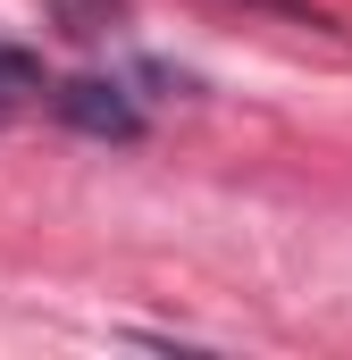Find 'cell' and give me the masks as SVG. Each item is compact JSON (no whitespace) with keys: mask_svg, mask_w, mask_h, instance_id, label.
<instances>
[{"mask_svg":"<svg viewBox=\"0 0 352 360\" xmlns=\"http://www.w3.org/2000/svg\"><path fill=\"white\" fill-rule=\"evenodd\" d=\"M51 109H59V126L101 134V143H134L143 134V101L118 84V76H76V84L51 92Z\"/></svg>","mask_w":352,"mask_h":360,"instance_id":"cell-1","label":"cell"},{"mask_svg":"<svg viewBox=\"0 0 352 360\" xmlns=\"http://www.w3.org/2000/svg\"><path fill=\"white\" fill-rule=\"evenodd\" d=\"M42 92H51V84H42V59H34V51H17V42H0V126H8V117H25Z\"/></svg>","mask_w":352,"mask_h":360,"instance_id":"cell-2","label":"cell"},{"mask_svg":"<svg viewBox=\"0 0 352 360\" xmlns=\"http://www.w3.org/2000/svg\"><path fill=\"white\" fill-rule=\"evenodd\" d=\"M51 25L68 42H109L126 25V0H51Z\"/></svg>","mask_w":352,"mask_h":360,"instance_id":"cell-3","label":"cell"}]
</instances>
